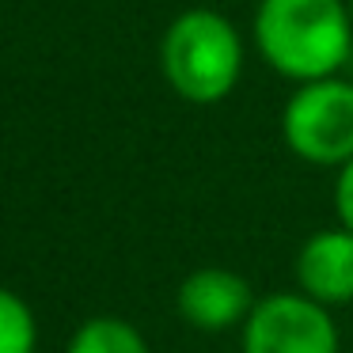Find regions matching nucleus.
<instances>
[{
    "label": "nucleus",
    "mask_w": 353,
    "mask_h": 353,
    "mask_svg": "<svg viewBox=\"0 0 353 353\" xmlns=\"http://www.w3.org/2000/svg\"><path fill=\"white\" fill-rule=\"evenodd\" d=\"M254 42L277 77L307 80L338 77L353 50V16L345 0H259Z\"/></svg>",
    "instance_id": "1"
},
{
    "label": "nucleus",
    "mask_w": 353,
    "mask_h": 353,
    "mask_svg": "<svg viewBox=\"0 0 353 353\" xmlns=\"http://www.w3.org/2000/svg\"><path fill=\"white\" fill-rule=\"evenodd\" d=\"M160 69L171 92L186 103L213 107L228 99L243 72V39L236 23L213 8L175 16L160 42Z\"/></svg>",
    "instance_id": "2"
},
{
    "label": "nucleus",
    "mask_w": 353,
    "mask_h": 353,
    "mask_svg": "<svg viewBox=\"0 0 353 353\" xmlns=\"http://www.w3.org/2000/svg\"><path fill=\"white\" fill-rule=\"evenodd\" d=\"M281 137L304 163L342 168L353 160V84L342 77L307 80L281 110Z\"/></svg>",
    "instance_id": "3"
},
{
    "label": "nucleus",
    "mask_w": 353,
    "mask_h": 353,
    "mask_svg": "<svg viewBox=\"0 0 353 353\" xmlns=\"http://www.w3.org/2000/svg\"><path fill=\"white\" fill-rule=\"evenodd\" d=\"M239 353H342L330 307L304 292H270L239 327Z\"/></svg>",
    "instance_id": "4"
},
{
    "label": "nucleus",
    "mask_w": 353,
    "mask_h": 353,
    "mask_svg": "<svg viewBox=\"0 0 353 353\" xmlns=\"http://www.w3.org/2000/svg\"><path fill=\"white\" fill-rule=\"evenodd\" d=\"M254 300V289L243 274L224 266H201L194 274L183 277L175 292V307L179 319L194 330H205V334H224L232 327H243Z\"/></svg>",
    "instance_id": "5"
},
{
    "label": "nucleus",
    "mask_w": 353,
    "mask_h": 353,
    "mask_svg": "<svg viewBox=\"0 0 353 353\" xmlns=\"http://www.w3.org/2000/svg\"><path fill=\"white\" fill-rule=\"evenodd\" d=\"M296 289L327 307L353 304V232L323 228L296 254Z\"/></svg>",
    "instance_id": "6"
},
{
    "label": "nucleus",
    "mask_w": 353,
    "mask_h": 353,
    "mask_svg": "<svg viewBox=\"0 0 353 353\" xmlns=\"http://www.w3.org/2000/svg\"><path fill=\"white\" fill-rule=\"evenodd\" d=\"M65 353H152L137 327L122 315H92L72 330Z\"/></svg>",
    "instance_id": "7"
},
{
    "label": "nucleus",
    "mask_w": 353,
    "mask_h": 353,
    "mask_svg": "<svg viewBox=\"0 0 353 353\" xmlns=\"http://www.w3.org/2000/svg\"><path fill=\"white\" fill-rule=\"evenodd\" d=\"M39 350V319L19 292L0 285V353H34Z\"/></svg>",
    "instance_id": "8"
},
{
    "label": "nucleus",
    "mask_w": 353,
    "mask_h": 353,
    "mask_svg": "<svg viewBox=\"0 0 353 353\" xmlns=\"http://www.w3.org/2000/svg\"><path fill=\"white\" fill-rule=\"evenodd\" d=\"M334 213H338V224L353 232V160L338 168V179H334Z\"/></svg>",
    "instance_id": "9"
},
{
    "label": "nucleus",
    "mask_w": 353,
    "mask_h": 353,
    "mask_svg": "<svg viewBox=\"0 0 353 353\" xmlns=\"http://www.w3.org/2000/svg\"><path fill=\"white\" fill-rule=\"evenodd\" d=\"M350 16H353V0H350Z\"/></svg>",
    "instance_id": "10"
}]
</instances>
